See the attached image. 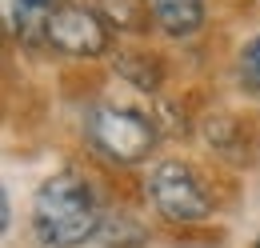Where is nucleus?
Segmentation results:
<instances>
[{"label": "nucleus", "mask_w": 260, "mask_h": 248, "mask_svg": "<svg viewBox=\"0 0 260 248\" xmlns=\"http://www.w3.org/2000/svg\"><path fill=\"white\" fill-rule=\"evenodd\" d=\"M100 228V208L92 188L72 172H56L32 196V232L48 248H76Z\"/></svg>", "instance_id": "nucleus-1"}, {"label": "nucleus", "mask_w": 260, "mask_h": 248, "mask_svg": "<svg viewBox=\"0 0 260 248\" xmlns=\"http://www.w3.org/2000/svg\"><path fill=\"white\" fill-rule=\"evenodd\" d=\"M148 196H152V208L172 224H200L212 212V200L200 176L180 160H164L148 172Z\"/></svg>", "instance_id": "nucleus-2"}, {"label": "nucleus", "mask_w": 260, "mask_h": 248, "mask_svg": "<svg viewBox=\"0 0 260 248\" xmlns=\"http://www.w3.org/2000/svg\"><path fill=\"white\" fill-rule=\"evenodd\" d=\"M88 140H92V148L104 160H112V164H136V160L148 156L156 132H152V124L144 120L140 112L104 104V108H96L88 116Z\"/></svg>", "instance_id": "nucleus-3"}, {"label": "nucleus", "mask_w": 260, "mask_h": 248, "mask_svg": "<svg viewBox=\"0 0 260 248\" xmlns=\"http://www.w3.org/2000/svg\"><path fill=\"white\" fill-rule=\"evenodd\" d=\"M44 40L64 56H100L108 48V28L92 8L60 4L44 16Z\"/></svg>", "instance_id": "nucleus-4"}, {"label": "nucleus", "mask_w": 260, "mask_h": 248, "mask_svg": "<svg viewBox=\"0 0 260 248\" xmlns=\"http://www.w3.org/2000/svg\"><path fill=\"white\" fill-rule=\"evenodd\" d=\"M148 8L168 36H192L204 24V0H148Z\"/></svg>", "instance_id": "nucleus-5"}, {"label": "nucleus", "mask_w": 260, "mask_h": 248, "mask_svg": "<svg viewBox=\"0 0 260 248\" xmlns=\"http://www.w3.org/2000/svg\"><path fill=\"white\" fill-rule=\"evenodd\" d=\"M104 8H108V16H112L116 24H128V28H136L140 20L152 16L148 0H104Z\"/></svg>", "instance_id": "nucleus-6"}, {"label": "nucleus", "mask_w": 260, "mask_h": 248, "mask_svg": "<svg viewBox=\"0 0 260 248\" xmlns=\"http://www.w3.org/2000/svg\"><path fill=\"white\" fill-rule=\"evenodd\" d=\"M240 76H244V84L252 92H260V36L240 52Z\"/></svg>", "instance_id": "nucleus-7"}, {"label": "nucleus", "mask_w": 260, "mask_h": 248, "mask_svg": "<svg viewBox=\"0 0 260 248\" xmlns=\"http://www.w3.org/2000/svg\"><path fill=\"white\" fill-rule=\"evenodd\" d=\"M24 4H28V8H32V12H36V8H48L52 0H24Z\"/></svg>", "instance_id": "nucleus-8"}]
</instances>
